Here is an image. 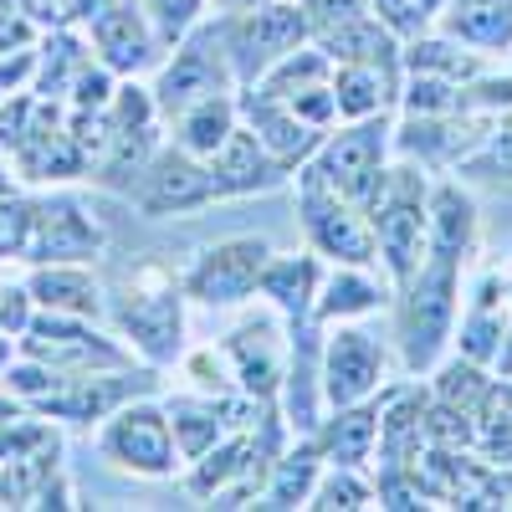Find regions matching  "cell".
<instances>
[{
	"instance_id": "bcb514c9",
	"label": "cell",
	"mask_w": 512,
	"mask_h": 512,
	"mask_svg": "<svg viewBox=\"0 0 512 512\" xmlns=\"http://www.w3.org/2000/svg\"><path fill=\"white\" fill-rule=\"evenodd\" d=\"M41 41V26L26 16L21 0H0V52H11V47H36Z\"/></svg>"
},
{
	"instance_id": "f907efd6",
	"label": "cell",
	"mask_w": 512,
	"mask_h": 512,
	"mask_svg": "<svg viewBox=\"0 0 512 512\" xmlns=\"http://www.w3.org/2000/svg\"><path fill=\"white\" fill-rule=\"evenodd\" d=\"M492 374L512 379V323H507V333H502V349H497V359H492Z\"/></svg>"
},
{
	"instance_id": "7a4b0ae2",
	"label": "cell",
	"mask_w": 512,
	"mask_h": 512,
	"mask_svg": "<svg viewBox=\"0 0 512 512\" xmlns=\"http://www.w3.org/2000/svg\"><path fill=\"white\" fill-rule=\"evenodd\" d=\"M425 200H431L425 169L410 159H395L384 169L374 200L364 205L374 246H379V267L390 272V292L425 262Z\"/></svg>"
},
{
	"instance_id": "d590c367",
	"label": "cell",
	"mask_w": 512,
	"mask_h": 512,
	"mask_svg": "<svg viewBox=\"0 0 512 512\" xmlns=\"http://www.w3.org/2000/svg\"><path fill=\"white\" fill-rule=\"evenodd\" d=\"M405 72H436V77H451V82H472L487 67H482V52L461 47V41H451L446 31L441 36L425 31V36L405 41Z\"/></svg>"
},
{
	"instance_id": "4fadbf2b",
	"label": "cell",
	"mask_w": 512,
	"mask_h": 512,
	"mask_svg": "<svg viewBox=\"0 0 512 512\" xmlns=\"http://www.w3.org/2000/svg\"><path fill=\"white\" fill-rule=\"evenodd\" d=\"M384 344L359 323H323V400L328 410L359 405L384 390Z\"/></svg>"
},
{
	"instance_id": "ba28073f",
	"label": "cell",
	"mask_w": 512,
	"mask_h": 512,
	"mask_svg": "<svg viewBox=\"0 0 512 512\" xmlns=\"http://www.w3.org/2000/svg\"><path fill=\"white\" fill-rule=\"evenodd\" d=\"M226 16V57L236 72V88L267 77L287 52H297L303 41H313L308 16L297 0H267L256 11H221Z\"/></svg>"
},
{
	"instance_id": "4316f807",
	"label": "cell",
	"mask_w": 512,
	"mask_h": 512,
	"mask_svg": "<svg viewBox=\"0 0 512 512\" xmlns=\"http://www.w3.org/2000/svg\"><path fill=\"white\" fill-rule=\"evenodd\" d=\"M400 88H405V72H384V67H369V62H333L338 123L390 113L400 103Z\"/></svg>"
},
{
	"instance_id": "1f68e13d",
	"label": "cell",
	"mask_w": 512,
	"mask_h": 512,
	"mask_svg": "<svg viewBox=\"0 0 512 512\" xmlns=\"http://www.w3.org/2000/svg\"><path fill=\"white\" fill-rule=\"evenodd\" d=\"M323 451H318V441L313 436H292V446L277 456V466L267 472V482H262V492H256V507H272V512H282V507H308V497H313V487H318V477H323Z\"/></svg>"
},
{
	"instance_id": "277c9868",
	"label": "cell",
	"mask_w": 512,
	"mask_h": 512,
	"mask_svg": "<svg viewBox=\"0 0 512 512\" xmlns=\"http://www.w3.org/2000/svg\"><path fill=\"white\" fill-rule=\"evenodd\" d=\"M390 154H395V123L390 113H374V118H349L344 128L333 123L303 169L364 210L384 180V169H390Z\"/></svg>"
},
{
	"instance_id": "5bb4252c",
	"label": "cell",
	"mask_w": 512,
	"mask_h": 512,
	"mask_svg": "<svg viewBox=\"0 0 512 512\" xmlns=\"http://www.w3.org/2000/svg\"><path fill=\"white\" fill-rule=\"evenodd\" d=\"M103 251V226L88 216L77 195H36L31 236H26V267L41 262H93Z\"/></svg>"
},
{
	"instance_id": "7dc6e473",
	"label": "cell",
	"mask_w": 512,
	"mask_h": 512,
	"mask_svg": "<svg viewBox=\"0 0 512 512\" xmlns=\"http://www.w3.org/2000/svg\"><path fill=\"white\" fill-rule=\"evenodd\" d=\"M36 318V303H31V292H26V282L21 287H0V328L6 333H26V323Z\"/></svg>"
},
{
	"instance_id": "f35d334b",
	"label": "cell",
	"mask_w": 512,
	"mask_h": 512,
	"mask_svg": "<svg viewBox=\"0 0 512 512\" xmlns=\"http://www.w3.org/2000/svg\"><path fill=\"white\" fill-rule=\"evenodd\" d=\"M0 374H6V395H11V400H26V405H41L52 390H62V384L72 379V374H62V369H52V364H41V359H31V354L11 359Z\"/></svg>"
},
{
	"instance_id": "f6af8a7d",
	"label": "cell",
	"mask_w": 512,
	"mask_h": 512,
	"mask_svg": "<svg viewBox=\"0 0 512 512\" xmlns=\"http://www.w3.org/2000/svg\"><path fill=\"white\" fill-rule=\"evenodd\" d=\"M297 6H303L308 31H313V41H318V36H328V31H338V26H349L354 16H364L369 0H297Z\"/></svg>"
},
{
	"instance_id": "52a82bcc",
	"label": "cell",
	"mask_w": 512,
	"mask_h": 512,
	"mask_svg": "<svg viewBox=\"0 0 512 512\" xmlns=\"http://www.w3.org/2000/svg\"><path fill=\"white\" fill-rule=\"evenodd\" d=\"M297 226H303L308 246L328 256L333 267H379L369 216L323 180H313L308 169H297Z\"/></svg>"
},
{
	"instance_id": "30bf717a",
	"label": "cell",
	"mask_w": 512,
	"mask_h": 512,
	"mask_svg": "<svg viewBox=\"0 0 512 512\" xmlns=\"http://www.w3.org/2000/svg\"><path fill=\"white\" fill-rule=\"evenodd\" d=\"M98 446L113 466H123L134 477H149V482H164L180 472V446H175V431H169V415H164V405H154L144 395L118 405L103 420Z\"/></svg>"
},
{
	"instance_id": "3957f363",
	"label": "cell",
	"mask_w": 512,
	"mask_h": 512,
	"mask_svg": "<svg viewBox=\"0 0 512 512\" xmlns=\"http://www.w3.org/2000/svg\"><path fill=\"white\" fill-rule=\"evenodd\" d=\"M149 93H154L164 123H175L185 108L216 98V93H236V72L226 57V16H216V21L200 16L159 62Z\"/></svg>"
},
{
	"instance_id": "f5cc1de1",
	"label": "cell",
	"mask_w": 512,
	"mask_h": 512,
	"mask_svg": "<svg viewBox=\"0 0 512 512\" xmlns=\"http://www.w3.org/2000/svg\"><path fill=\"white\" fill-rule=\"evenodd\" d=\"M0 195H16V180H11V159L0 154Z\"/></svg>"
},
{
	"instance_id": "b9f144b4",
	"label": "cell",
	"mask_w": 512,
	"mask_h": 512,
	"mask_svg": "<svg viewBox=\"0 0 512 512\" xmlns=\"http://www.w3.org/2000/svg\"><path fill=\"white\" fill-rule=\"evenodd\" d=\"M31 210H36V200L31 195H0V262L6 256H26V236H31Z\"/></svg>"
},
{
	"instance_id": "f1b7e54d",
	"label": "cell",
	"mask_w": 512,
	"mask_h": 512,
	"mask_svg": "<svg viewBox=\"0 0 512 512\" xmlns=\"http://www.w3.org/2000/svg\"><path fill=\"white\" fill-rule=\"evenodd\" d=\"M436 26L472 52H512V0H446Z\"/></svg>"
},
{
	"instance_id": "ee69618b",
	"label": "cell",
	"mask_w": 512,
	"mask_h": 512,
	"mask_svg": "<svg viewBox=\"0 0 512 512\" xmlns=\"http://www.w3.org/2000/svg\"><path fill=\"white\" fill-rule=\"evenodd\" d=\"M369 11H374L384 26H390L400 41H415V36H425V31L436 26L431 16H425L420 0H369Z\"/></svg>"
},
{
	"instance_id": "8d00e7d4",
	"label": "cell",
	"mask_w": 512,
	"mask_h": 512,
	"mask_svg": "<svg viewBox=\"0 0 512 512\" xmlns=\"http://www.w3.org/2000/svg\"><path fill=\"white\" fill-rule=\"evenodd\" d=\"M461 185H512V113L492 118V128L482 134V144L456 164Z\"/></svg>"
},
{
	"instance_id": "c3c4849f",
	"label": "cell",
	"mask_w": 512,
	"mask_h": 512,
	"mask_svg": "<svg viewBox=\"0 0 512 512\" xmlns=\"http://www.w3.org/2000/svg\"><path fill=\"white\" fill-rule=\"evenodd\" d=\"M31 77H36V47L0 52V93H21Z\"/></svg>"
},
{
	"instance_id": "44dd1931",
	"label": "cell",
	"mask_w": 512,
	"mask_h": 512,
	"mask_svg": "<svg viewBox=\"0 0 512 512\" xmlns=\"http://www.w3.org/2000/svg\"><path fill=\"white\" fill-rule=\"evenodd\" d=\"M210 175H216V190L221 200H241V195H267V190H282L292 180V169H282L272 159V149L251 134L246 123L231 128V139L210 154Z\"/></svg>"
},
{
	"instance_id": "2e32d148",
	"label": "cell",
	"mask_w": 512,
	"mask_h": 512,
	"mask_svg": "<svg viewBox=\"0 0 512 512\" xmlns=\"http://www.w3.org/2000/svg\"><path fill=\"white\" fill-rule=\"evenodd\" d=\"M221 354H226V364L236 374V390H246L256 400H277L282 369H287V328L277 323V308L241 318L221 338Z\"/></svg>"
},
{
	"instance_id": "7c38bea8",
	"label": "cell",
	"mask_w": 512,
	"mask_h": 512,
	"mask_svg": "<svg viewBox=\"0 0 512 512\" xmlns=\"http://www.w3.org/2000/svg\"><path fill=\"white\" fill-rule=\"evenodd\" d=\"M267 256H272L267 236H226L195 256V267L180 277V287L200 308H241L246 297H256Z\"/></svg>"
},
{
	"instance_id": "836d02e7",
	"label": "cell",
	"mask_w": 512,
	"mask_h": 512,
	"mask_svg": "<svg viewBox=\"0 0 512 512\" xmlns=\"http://www.w3.org/2000/svg\"><path fill=\"white\" fill-rule=\"evenodd\" d=\"M384 303H390V292L374 282V267H333V272H323L313 318L318 323H354V318H369Z\"/></svg>"
},
{
	"instance_id": "ffe728a7",
	"label": "cell",
	"mask_w": 512,
	"mask_h": 512,
	"mask_svg": "<svg viewBox=\"0 0 512 512\" xmlns=\"http://www.w3.org/2000/svg\"><path fill=\"white\" fill-rule=\"evenodd\" d=\"M236 113H241V123L251 128V134L272 149V159H277L282 169H292V175H297V169H303V164L318 154V144H323V128L303 123L282 98H272L267 88H256V82L236 88Z\"/></svg>"
},
{
	"instance_id": "603a6c76",
	"label": "cell",
	"mask_w": 512,
	"mask_h": 512,
	"mask_svg": "<svg viewBox=\"0 0 512 512\" xmlns=\"http://www.w3.org/2000/svg\"><path fill=\"white\" fill-rule=\"evenodd\" d=\"M318 287H323V262H318L313 246H308V251H272L267 267H262V282H256V292H262L267 303L277 308L282 323L313 318Z\"/></svg>"
},
{
	"instance_id": "8992f818",
	"label": "cell",
	"mask_w": 512,
	"mask_h": 512,
	"mask_svg": "<svg viewBox=\"0 0 512 512\" xmlns=\"http://www.w3.org/2000/svg\"><path fill=\"white\" fill-rule=\"evenodd\" d=\"M159 123L164 118H159L154 93L139 88L134 77H123L118 93H113V108H108V139H103V149L93 159V180L103 190H118V195L134 190V180L149 169L154 149L164 144L159 139Z\"/></svg>"
},
{
	"instance_id": "ab89813d",
	"label": "cell",
	"mask_w": 512,
	"mask_h": 512,
	"mask_svg": "<svg viewBox=\"0 0 512 512\" xmlns=\"http://www.w3.org/2000/svg\"><path fill=\"white\" fill-rule=\"evenodd\" d=\"M144 6V16H149V26H154V36H159V47L169 52L175 41L205 16V6L210 0H139Z\"/></svg>"
},
{
	"instance_id": "6da1fadb",
	"label": "cell",
	"mask_w": 512,
	"mask_h": 512,
	"mask_svg": "<svg viewBox=\"0 0 512 512\" xmlns=\"http://www.w3.org/2000/svg\"><path fill=\"white\" fill-rule=\"evenodd\" d=\"M395 297V344L405 374H431L446 359L461 313V262L425 256V262L390 292Z\"/></svg>"
},
{
	"instance_id": "d4e9b609",
	"label": "cell",
	"mask_w": 512,
	"mask_h": 512,
	"mask_svg": "<svg viewBox=\"0 0 512 512\" xmlns=\"http://www.w3.org/2000/svg\"><path fill=\"white\" fill-rule=\"evenodd\" d=\"M507 308H512V287L497 272H487L477 282V292H472V303H466L461 323H456V354H466V359H477V364L492 369V359L502 349V333L512 323Z\"/></svg>"
},
{
	"instance_id": "ac0fdd59",
	"label": "cell",
	"mask_w": 512,
	"mask_h": 512,
	"mask_svg": "<svg viewBox=\"0 0 512 512\" xmlns=\"http://www.w3.org/2000/svg\"><path fill=\"white\" fill-rule=\"evenodd\" d=\"M149 390H154V364H149V369L128 364V369H103V374H72L62 390H52L36 410L52 415V420L88 425V420H108L118 405L139 400V395H149Z\"/></svg>"
},
{
	"instance_id": "816d5d0a",
	"label": "cell",
	"mask_w": 512,
	"mask_h": 512,
	"mask_svg": "<svg viewBox=\"0 0 512 512\" xmlns=\"http://www.w3.org/2000/svg\"><path fill=\"white\" fill-rule=\"evenodd\" d=\"M16 354H21V338H16V333H6V328H0V369H6V364H11Z\"/></svg>"
},
{
	"instance_id": "681fc988",
	"label": "cell",
	"mask_w": 512,
	"mask_h": 512,
	"mask_svg": "<svg viewBox=\"0 0 512 512\" xmlns=\"http://www.w3.org/2000/svg\"><path fill=\"white\" fill-rule=\"evenodd\" d=\"M113 6V0H57V11H62V26H88L93 16H103Z\"/></svg>"
},
{
	"instance_id": "8fae6325",
	"label": "cell",
	"mask_w": 512,
	"mask_h": 512,
	"mask_svg": "<svg viewBox=\"0 0 512 512\" xmlns=\"http://www.w3.org/2000/svg\"><path fill=\"white\" fill-rule=\"evenodd\" d=\"M128 200H134L139 216L164 221V216H190V210L216 205L221 190H216V175H210V159H200V154H190L169 139V144L154 149L149 169L134 180Z\"/></svg>"
},
{
	"instance_id": "11a10c76",
	"label": "cell",
	"mask_w": 512,
	"mask_h": 512,
	"mask_svg": "<svg viewBox=\"0 0 512 512\" xmlns=\"http://www.w3.org/2000/svg\"><path fill=\"white\" fill-rule=\"evenodd\" d=\"M0 98H6V93H0Z\"/></svg>"
},
{
	"instance_id": "9c48e42d",
	"label": "cell",
	"mask_w": 512,
	"mask_h": 512,
	"mask_svg": "<svg viewBox=\"0 0 512 512\" xmlns=\"http://www.w3.org/2000/svg\"><path fill=\"white\" fill-rule=\"evenodd\" d=\"M21 354L52 364L62 374H103V369L134 364V349H123L93 318H67V313H41V308L21 333Z\"/></svg>"
},
{
	"instance_id": "7bdbcfd3",
	"label": "cell",
	"mask_w": 512,
	"mask_h": 512,
	"mask_svg": "<svg viewBox=\"0 0 512 512\" xmlns=\"http://www.w3.org/2000/svg\"><path fill=\"white\" fill-rule=\"evenodd\" d=\"M36 108H41L36 93H6V98H0V154H6V159L26 139V128L36 123Z\"/></svg>"
},
{
	"instance_id": "74e56055",
	"label": "cell",
	"mask_w": 512,
	"mask_h": 512,
	"mask_svg": "<svg viewBox=\"0 0 512 512\" xmlns=\"http://www.w3.org/2000/svg\"><path fill=\"white\" fill-rule=\"evenodd\" d=\"M308 507H323V512H333V507H374V482L364 477V466H333L328 461Z\"/></svg>"
},
{
	"instance_id": "4dcf8cb0",
	"label": "cell",
	"mask_w": 512,
	"mask_h": 512,
	"mask_svg": "<svg viewBox=\"0 0 512 512\" xmlns=\"http://www.w3.org/2000/svg\"><path fill=\"white\" fill-rule=\"evenodd\" d=\"M318 47H323L333 62H369V67H384V72H405V41L384 26L374 11H364V16H354L349 26L318 36Z\"/></svg>"
},
{
	"instance_id": "e575fe53",
	"label": "cell",
	"mask_w": 512,
	"mask_h": 512,
	"mask_svg": "<svg viewBox=\"0 0 512 512\" xmlns=\"http://www.w3.org/2000/svg\"><path fill=\"white\" fill-rule=\"evenodd\" d=\"M241 123V113H236V93H216V98H205V103H195V108H185L175 123V144L180 149H190V154H200V159H210L226 139H231V128Z\"/></svg>"
},
{
	"instance_id": "484cf974",
	"label": "cell",
	"mask_w": 512,
	"mask_h": 512,
	"mask_svg": "<svg viewBox=\"0 0 512 512\" xmlns=\"http://www.w3.org/2000/svg\"><path fill=\"white\" fill-rule=\"evenodd\" d=\"M472 241H477V200L466 195L461 180L431 185V200H425V256L466 262Z\"/></svg>"
},
{
	"instance_id": "60d3db41",
	"label": "cell",
	"mask_w": 512,
	"mask_h": 512,
	"mask_svg": "<svg viewBox=\"0 0 512 512\" xmlns=\"http://www.w3.org/2000/svg\"><path fill=\"white\" fill-rule=\"evenodd\" d=\"M118 82H123V77L93 57L88 67L77 72L72 93H67V108H82V113H108V108H113V93H118Z\"/></svg>"
},
{
	"instance_id": "9a60e30c",
	"label": "cell",
	"mask_w": 512,
	"mask_h": 512,
	"mask_svg": "<svg viewBox=\"0 0 512 512\" xmlns=\"http://www.w3.org/2000/svg\"><path fill=\"white\" fill-rule=\"evenodd\" d=\"M11 164H16V175L31 180V185H67V180L93 175V154L67 134L62 103H47V98H41L36 123L26 128V139L16 144Z\"/></svg>"
},
{
	"instance_id": "7402d4cb",
	"label": "cell",
	"mask_w": 512,
	"mask_h": 512,
	"mask_svg": "<svg viewBox=\"0 0 512 512\" xmlns=\"http://www.w3.org/2000/svg\"><path fill=\"white\" fill-rule=\"evenodd\" d=\"M26 292L41 313H67V318H93L103 323V282L93 277L88 262H41L26 277Z\"/></svg>"
},
{
	"instance_id": "cb8c5ba5",
	"label": "cell",
	"mask_w": 512,
	"mask_h": 512,
	"mask_svg": "<svg viewBox=\"0 0 512 512\" xmlns=\"http://www.w3.org/2000/svg\"><path fill=\"white\" fill-rule=\"evenodd\" d=\"M425 415H431V390H420V379L379 395V466H405L425 446Z\"/></svg>"
},
{
	"instance_id": "f546056e",
	"label": "cell",
	"mask_w": 512,
	"mask_h": 512,
	"mask_svg": "<svg viewBox=\"0 0 512 512\" xmlns=\"http://www.w3.org/2000/svg\"><path fill=\"white\" fill-rule=\"evenodd\" d=\"M164 415H169V431H175L180 461H200L221 436H231V425H226V390L221 395H205V390L169 395Z\"/></svg>"
},
{
	"instance_id": "db71d44e",
	"label": "cell",
	"mask_w": 512,
	"mask_h": 512,
	"mask_svg": "<svg viewBox=\"0 0 512 512\" xmlns=\"http://www.w3.org/2000/svg\"><path fill=\"white\" fill-rule=\"evenodd\" d=\"M256 6H267V0H221V11H256Z\"/></svg>"
},
{
	"instance_id": "e0dca14e",
	"label": "cell",
	"mask_w": 512,
	"mask_h": 512,
	"mask_svg": "<svg viewBox=\"0 0 512 512\" xmlns=\"http://www.w3.org/2000/svg\"><path fill=\"white\" fill-rule=\"evenodd\" d=\"M487 128L492 118H472V113H405V123L395 128V154L420 169H456L482 144Z\"/></svg>"
},
{
	"instance_id": "d6a6232c",
	"label": "cell",
	"mask_w": 512,
	"mask_h": 512,
	"mask_svg": "<svg viewBox=\"0 0 512 512\" xmlns=\"http://www.w3.org/2000/svg\"><path fill=\"white\" fill-rule=\"evenodd\" d=\"M88 62H93V52H88V41L77 36V26H52V31H41V41H36V77H31V93H36V98H47V103H67L77 72L88 67Z\"/></svg>"
},
{
	"instance_id": "83f0119b",
	"label": "cell",
	"mask_w": 512,
	"mask_h": 512,
	"mask_svg": "<svg viewBox=\"0 0 512 512\" xmlns=\"http://www.w3.org/2000/svg\"><path fill=\"white\" fill-rule=\"evenodd\" d=\"M323 461L333 466H364L379 446V400H359V405H338L323 415V425L313 431Z\"/></svg>"
},
{
	"instance_id": "d6986e66",
	"label": "cell",
	"mask_w": 512,
	"mask_h": 512,
	"mask_svg": "<svg viewBox=\"0 0 512 512\" xmlns=\"http://www.w3.org/2000/svg\"><path fill=\"white\" fill-rule=\"evenodd\" d=\"M88 47L118 77H139V72L164 62V47H159V36H154L139 0H113L103 16H93L88 21Z\"/></svg>"
},
{
	"instance_id": "5b68a950",
	"label": "cell",
	"mask_w": 512,
	"mask_h": 512,
	"mask_svg": "<svg viewBox=\"0 0 512 512\" xmlns=\"http://www.w3.org/2000/svg\"><path fill=\"white\" fill-rule=\"evenodd\" d=\"M118 338H128V349L154 369L175 364L185 349V287L159 267H144V277L118 297Z\"/></svg>"
}]
</instances>
